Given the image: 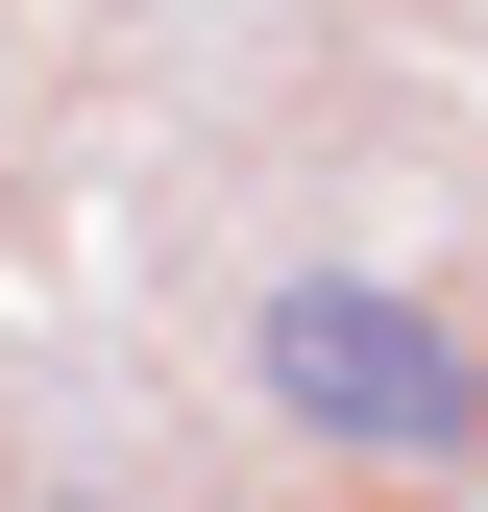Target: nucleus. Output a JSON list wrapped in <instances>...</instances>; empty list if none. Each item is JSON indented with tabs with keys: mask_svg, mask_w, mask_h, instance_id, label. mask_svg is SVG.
Instances as JSON below:
<instances>
[{
	"mask_svg": "<svg viewBox=\"0 0 488 512\" xmlns=\"http://www.w3.org/2000/svg\"><path fill=\"white\" fill-rule=\"evenodd\" d=\"M244 391H269L293 439H342V464H488V342L440 293H391V269L244 293Z\"/></svg>",
	"mask_w": 488,
	"mask_h": 512,
	"instance_id": "nucleus-1",
	"label": "nucleus"
}]
</instances>
